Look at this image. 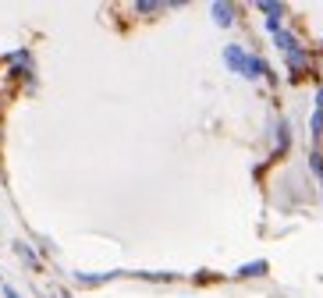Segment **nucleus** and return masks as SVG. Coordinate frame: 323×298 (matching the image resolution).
I'll return each mask as SVG.
<instances>
[{"label": "nucleus", "instance_id": "nucleus-1", "mask_svg": "<svg viewBox=\"0 0 323 298\" xmlns=\"http://www.w3.org/2000/svg\"><path fill=\"white\" fill-rule=\"evenodd\" d=\"M224 61H228V68H231V71L245 74V64H249V57H245V50L238 46V43H231V46L224 50Z\"/></svg>", "mask_w": 323, "mask_h": 298}, {"label": "nucleus", "instance_id": "nucleus-2", "mask_svg": "<svg viewBox=\"0 0 323 298\" xmlns=\"http://www.w3.org/2000/svg\"><path fill=\"white\" fill-rule=\"evenodd\" d=\"M213 14H217V25H231L235 21V7L231 4H213Z\"/></svg>", "mask_w": 323, "mask_h": 298}, {"label": "nucleus", "instance_id": "nucleus-3", "mask_svg": "<svg viewBox=\"0 0 323 298\" xmlns=\"http://www.w3.org/2000/svg\"><path fill=\"white\" fill-rule=\"evenodd\" d=\"M277 46H281L288 57H291V54H299V43H295V36H291V32H284V29L277 32Z\"/></svg>", "mask_w": 323, "mask_h": 298}, {"label": "nucleus", "instance_id": "nucleus-4", "mask_svg": "<svg viewBox=\"0 0 323 298\" xmlns=\"http://www.w3.org/2000/svg\"><path fill=\"white\" fill-rule=\"evenodd\" d=\"M245 74H249V78H263V74H270V71H266V64H263L259 57H249V64H245Z\"/></svg>", "mask_w": 323, "mask_h": 298}, {"label": "nucleus", "instance_id": "nucleus-5", "mask_svg": "<svg viewBox=\"0 0 323 298\" xmlns=\"http://www.w3.org/2000/svg\"><path fill=\"white\" fill-rule=\"evenodd\" d=\"M256 274H266V263H263V259H259V263H249V266L238 270V277H256Z\"/></svg>", "mask_w": 323, "mask_h": 298}, {"label": "nucleus", "instance_id": "nucleus-6", "mask_svg": "<svg viewBox=\"0 0 323 298\" xmlns=\"http://www.w3.org/2000/svg\"><path fill=\"white\" fill-rule=\"evenodd\" d=\"M320 132H323V110L316 107V114H313V139H316Z\"/></svg>", "mask_w": 323, "mask_h": 298}, {"label": "nucleus", "instance_id": "nucleus-7", "mask_svg": "<svg viewBox=\"0 0 323 298\" xmlns=\"http://www.w3.org/2000/svg\"><path fill=\"white\" fill-rule=\"evenodd\" d=\"M4 295H7V298H18V291H14V288H4Z\"/></svg>", "mask_w": 323, "mask_h": 298}, {"label": "nucleus", "instance_id": "nucleus-8", "mask_svg": "<svg viewBox=\"0 0 323 298\" xmlns=\"http://www.w3.org/2000/svg\"><path fill=\"white\" fill-rule=\"evenodd\" d=\"M64 298H68V295H64Z\"/></svg>", "mask_w": 323, "mask_h": 298}]
</instances>
